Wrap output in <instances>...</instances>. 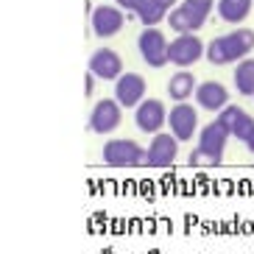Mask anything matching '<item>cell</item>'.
I'll return each instance as SVG.
<instances>
[{
  "mask_svg": "<svg viewBox=\"0 0 254 254\" xmlns=\"http://www.w3.org/2000/svg\"><path fill=\"white\" fill-rule=\"evenodd\" d=\"M252 51H254V31L235 25V31H229L224 37H215L209 42L204 59L215 67H226V64H238L240 59L252 56Z\"/></svg>",
  "mask_w": 254,
  "mask_h": 254,
  "instance_id": "1",
  "label": "cell"
},
{
  "mask_svg": "<svg viewBox=\"0 0 254 254\" xmlns=\"http://www.w3.org/2000/svg\"><path fill=\"white\" fill-rule=\"evenodd\" d=\"M101 159H104L109 168H140V165H145V148H142L137 140L115 137V140H109L104 145Z\"/></svg>",
  "mask_w": 254,
  "mask_h": 254,
  "instance_id": "2",
  "label": "cell"
},
{
  "mask_svg": "<svg viewBox=\"0 0 254 254\" xmlns=\"http://www.w3.org/2000/svg\"><path fill=\"white\" fill-rule=\"evenodd\" d=\"M168 37H165L159 25H148V28L140 31V37H137V51H140V59L148 64V67L159 70L168 64Z\"/></svg>",
  "mask_w": 254,
  "mask_h": 254,
  "instance_id": "3",
  "label": "cell"
},
{
  "mask_svg": "<svg viewBox=\"0 0 254 254\" xmlns=\"http://www.w3.org/2000/svg\"><path fill=\"white\" fill-rule=\"evenodd\" d=\"M204 53H207V45L198 39V34H176L168 45V59L179 70H190L195 62L204 59Z\"/></svg>",
  "mask_w": 254,
  "mask_h": 254,
  "instance_id": "4",
  "label": "cell"
},
{
  "mask_svg": "<svg viewBox=\"0 0 254 254\" xmlns=\"http://www.w3.org/2000/svg\"><path fill=\"white\" fill-rule=\"evenodd\" d=\"M168 131L179 142H190L193 137H198V106L187 104H173L168 109Z\"/></svg>",
  "mask_w": 254,
  "mask_h": 254,
  "instance_id": "5",
  "label": "cell"
},
{
  "mask_svg": "<svg viewBox=\"0 0 254 254\" xmlns=\"http://www.w3.org/2000/svg\"><path fill=\"white\" fill-rule=\"evenodd\" d=\"M123 23H126V14L118 3H101L90 11V31L98 39H112L115 34L123 31Z\"/></svg>",
  "mask_w": 254,
  "mask_h": 254,
  "instance_id": "6",
  "label": "cell"
},
{
  "mask_svg": "<svg viewBox=\"0 0 254 254\" xmlns=\"http://www.w3.org/2000/svg\"><path fill=\"white\" fill-rule=\"evenodd\" d=\"M134 126L142 134H159L168 126V109L159 98H142L134 109Z\"/></svg>",
  "mask_w": 254,
  "mask_h": 254,
  "instance_id": "7",
  "label": "cell"
},
{
  "mask_svg": "<svg viewBox=\"0 0 254 254\" xmlns=\"http://www.w3.org/2000/svg\"><path fill=\"white\" fill-rule=\"evenodd\" d=\"M123 120V106L118 104V98H101L95 101L90 112V131L92 134H112Z\"/></svg>",
  "mask_w": 254,
  "mask_h": 254,
  "instance_id": "8",
  "label": "cell"
},
{
  "mask_svg": "<svg viewBox=\"0 0 254 254\" xmlns=\"http://www.w3.org/2000/svg\"><path fill=\"white\" fill-rule=\"evenodd\" d=\"M179 145L182 142L171 134V131H159L151 137L148 148H145V165L148 168H171L179 157Z\"/></svg>",
  "mask_w": 254,
  "mask_h": 254,
  "instance_id": "9",
  "label": "cell"
},
{
  "mask_svg": "<svg viewBox=\"0 0 254 254\" xmlns=\"http://www.w3.org/2000/svg\"><path fill=\"white\" fill-rule=\"evenodd\" d=\"M87 67L98 81H118L123 75V59H120V53L115 48H98L90 56Z\"/></svg>",
  "mask_w": 254,
  "mask_h": 254,
  "instance_id": "10",
  "label": "cell"
},
{
  "mask_svg": "<svg viewBox=\"0 0 254 254\" xmlns=\"http://www.w3.org/2000/svg\"><path fill=\"white\" fill-rule=\"evenodd\" d=\"M204 23H207V14L190 6L187 0L168 11V25H171L173 34H195V31L204 28Z\"/></svg>",
  "mask_w": 254,
  "mask_h": 254,
  "instance_id": "11",
  "label": "cell"
},
{
  "mask_svg": "<svg viewBox=\"0 0 254 254\" xmlns=\"http://www.w3.org/2000/svg\"><path fill=\"white\" fill-rule=\"evenodd\" d=\"M115 98L123 109H137V104L145 98V78L140 73H123L115 81Z\"/></svg>",
  "mask_w": 254,
  "mask_h": 254,
  "instance_id": "12",
  "label": "cell"
},
{
  "mask_svg": "<svg viewBox=\"0 0 254 254\" xmlns=\"http://www.w3.org/2000/svg\"><path fill=\"white\" fill-rule=\"evenodd\" d=\"M229 137H232L229 131H226L218 120H212V123H207L204 128H198V148H201L204 154H209L212 159L224 162V151H226Z\"/></svg>",
  "mask_w": 254,
  "mask_h": 254,
  "instance_id": "13",
  "label": "cell"
},
{
  "mask_svg": "<svg viewBox=\"0 0 254 254\" xmlns=\"http://www.w3.org/2000/svg\"><path fill=\"white\" fill-rule=\"evenodd\" d=\"M195 106L204 109V112H221L226 104H229V90H226L221 81H201L195 87V95H193Z\"/></svg>",
  "mask_w": 254,
  "mask_h": 254,
  "instance_id": "14",
  "label": "cell"
},
{
  "mask_svg": "<svg viewBox=\"0 0 254 254\" xmlns=\"http://www.w3.org/2000/svg\"><path fill=\"white\" fill-rule=\"evenodd\" d=\"M195 87H198V81H195V75L190 73V70H176V73L168 78V98L176 101V104L190 101V98L195 95Z\"/></svg>",
  "mask_w": 254,
  "mask_h": 254,
  "instance_id": "15",
  "label": "cell"
},
{
  "mask_svg": "<svg viewBox=\"0 0 254 254\" xmlns=\"http://www.w3.org/2000/svg\"><path fill=\"white\" fill-rule=\"evenodd\" d=\"M252 8H254V0H218L215 3L218 17L229 25H240L252 14Z\"/></svg>",
  "mask_w": 254,
  "mask_h": 254,
  "instance_id": "16",
  "label": "cell"
},
{
  "mask_svg": "<svg viewBox=\"0 0 254 254\" xmlns=\"http://www.w3.org/2000/svg\"><path fill=\"white\" fill-rule=\"evenodd\" d=\"M235 90L240 92L243 98H254V59H240L235 64Z\"/></svg>",
  "mask_w": 254,
  "mask_h": 254,
  "instance_id": "17",
  "label": "cell"
},
{
  "mask_svg": "<svg viewBox=\"0 0 254 254\" xmlns=\"http://www.w3.org/2000/svg\"><path fill=\"white\" fill-rule=\"evenodd\" d=\"M134 17L142 23V28H148V25H159L162 20H168V8H162L157 0H142Z\"/></svg>",
  "mask_w": 254,
  "mask_h": 254,
  "instance_id": "18",
  "label": "cell"
},
{
  "mask_svg": "<svg viewBox=\"0 0 254 254\" xmlns=\"http://www.w3.org/2000/svg\"><path fill=\"white\" fill-rule=\"evenodd\" d=\"M246 115H249V112H246V109H240L238 104H226L224 109H221V112L215 115V120H218V123H221V126H224L226 131L232 134V131H235V126H238L240 120L246 118Z\"/></svg>",
  "mask_w": 254,
  "mask_h": 254,
  "instance_id": "19",
  "label": "cell"
},
{
  "mask_svg": "<svg viewBox=\"0 0 254 254\" xmlns=\"http://www.w3.org/2000/svg\"><path fill=\"white\" fill-rule=\"evenodd\" d=\"M187 165H190V168H218L221 162H218V159H212L209 154H204V151L195 145V148L190 151V157H187Z\"/></svg>",
  "mask_w": 254,
  "mask_h": 254,
  "instance_id": "20",
  "label": "cell"
},
{
  "mask_svg": "<svg viewBox=\"0 0 254 254\" xmlns=\"http://www.w3.org/2000/svg\"><path fill=\"white\" fill-rule=\"evenodd\" d=\"M187 3H190V6H195L198 8V11H204V14H212V8H215V3L218 0H187Z\"/></svg>",
  "mask_w": 254,
  "mask_h": 254,
  "instance_id": "21",
  "label": "cell"
},
{
  "mask_svg": "<svg viewBox=\"0 0 254 254\" xmlns=\"http://www.w3.org/2000/svg\"><path fill=\"white\" fill-rule=\"evenodd\" d=\"M95 81H98V78L92 73L84 75V95H87V98H92V92H95Z\"/></svg>",
  "mask_w": 254,
  "mask_h": 254,
  "instance_id": "22",
  "label": "cell"
},
{
  "mask_svg": "<svg viewBox=\"0 0 254 254\" xmlns=\"http://www.w3.org/2000/svg\"><path fill=\"white\" fill-rule=\"evenodd\" d=\"M115 3H118V6L123 8V11H137L142 0H115Z\"/></svg>",
  "mask_w": 254,
  "mask_h": 254,
  "instance_id": "23",
  "label": "cell"
},
{
  "mask_svg": "<svg viewBox=\"0 0 254 254\" xmlns=\"http://www.w3.org/2000/svg\"><path fill=\"white\" fill-rule=\"evenodd\" d=\"M157 3H159L162 8H168V11H171L173 6H179V0H157Z\"/></svg>",
  "mask_w": 254,
  "mask_h": 254,
  "instance_id": "24",
  "label": "cell"
},
{
  "mask_svg": "<svg viewBox=\"0 0 254 254\" xmlns=\"http://www.w3.org/2000/svg\"><path fill=\"white\" fill-rule=\"evenodd\" d=\"M243 145H246V148H249V151H252V154H254V134H252V137H249V140H246V142H243Z\"/></svg>",
  "mask_w": 254,
  "mask_h": 254,
  "instance_id": "25",
  "label": "cell"
}]
</instances>
